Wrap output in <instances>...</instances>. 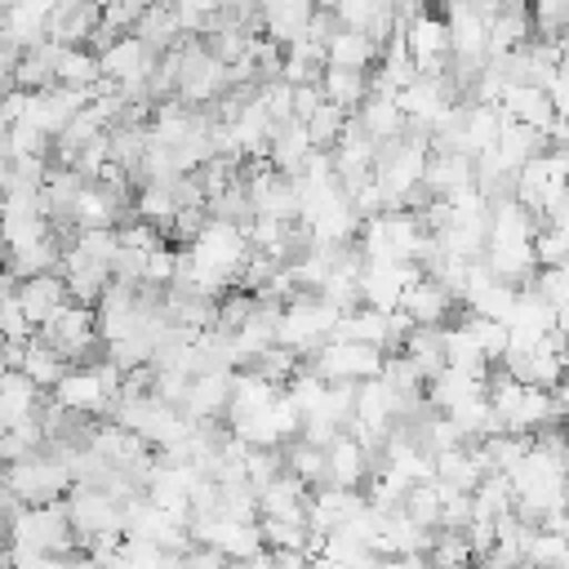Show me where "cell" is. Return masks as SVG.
Instances as JSON below:
<instances>
[{
  "mask_svg": "<svg viewBox=\"0 0 569 569\" xmlns=\"http://www.w3.org/2000/svg\"><path fill=\"white\" fill-rule=\"evenodd\" d=\"M0 485L22 502V507H44V502H62V493H71V467L67 453L58 449H36L31 458L0 467Z\"/></svg>",
  "mask_w": 569,
  "mask_h": 569,
  "instance_id": "obj_1",
  "label": "cell"
},
{
  "mask_svg": "<svg viewBox=\"0 0 569 569\" xmlns=\"http://www.w3.org/2000/svg\"><path fill=\"white\" fill-rule=\"evenodd\" d=\"M338 329V311L316 298V293H293L280 311V325H276V347L293 351V356H316Z\"/></svg>",
  "mask_w": 569,
  "mask_h": 569,
  "instance_id": "obj_2",
  "label": "cell"
},
{
  "mask_svg": "<svg viewBox=\"0 0 569 569\" xmlns=\"http://www.w3.org/2000/svg\"><path fill=\"white\" fill-rule=\"evenodd\" d=\"M9 542L40 551V556H62L76 542V529L67 520V502H44V507H18L9 520Z\"/></svg>",
  "mask_w": 569,
  "mask_h": 569,
  "instance_id": "obj_3",
  "label": "cell"
},
{
  "mask_svg": "<svg viewBox=\"0 0 569 569\" xmlns=\"http://www.w3.org/2000/svg\"><path fill=\"white\" fill-rule=\"evenodd\" d=\"M511 196H516L533 218H542L556 200H565V196H569V156H565V151H556V147L538 151V156L516 173Z\"/></svg>",
  "mask_w": 569,
  "mask_h": 569,
  "instance_id": "obj_4",
  "label": "cell"
},
{
  "mask_svg": "<svg viewBox=\"0 0 569 569\" xmlns=\"http://www.w3.org/2000/svg\"><path fill=\"white\" fill-rule=\"evenodd\" d=\"M67 502V520L76 529V538L98 542V538H124V507L107 493V489H89V485H71Z\"/></svg>",
  "mask_w": 569,
  "mask_h": 569,
  "instance_id": "obj_5",
  "label": "cell"
},
{
  "mask_svg": "<svg viewBox=\"0 0 569 569\" xmlns=\"http://www.w3.org/2000/svg\"><path fill=\"white\" fill-rule=\"evenodd\" d=\"M382 360H387V356H382L378 347L329 338V342L307 360V369H311L316 378H325V382H347V387H356V382L378 378V373H382Z\"/></svg>",
  "mask_w": 569,
  "mask_h": 569,
  "instance_id": "obj_6",
  "label": "cell"
},
{
  "mask_svg": "<svg viewBox=\"0 0 569 569\" xmlns=\"http://www.w3.org/2000/svg\"><path fill=\"white\" fill-rule=\"evenodd\" d=\"M36 338H40L53 356H62L67 365H71V360H76V365H89L93 347L102 342V338H98V316H93L89 307H76V302H67L44 329H36Z\"/></svg>",
  "mask_w": 569,
  "mask_h": 569,
  "instance_id": "obj_7",
  "label": "cell"
},
{
  "mask_svg": "<svg viewBox=\"0 0 569 569\" xmlns=\"http://www.w3.org/2000/svg\"><path fill=\"white\" fill-rule=\"evenodd\" d=\"M418 276H422V267H413V262H365V271H360V307L382 311V316L400 311V298Z\"/></svg>",
  "mask_w": 569,
  "mask_h": 569,
  "instance_id": "obj_8",
  "label": "cell"
},
{
  "mask_svg": "<svg viewBox=\"0 0 569 569\" xmlns=\"http://www.w3.org/2000/svg\"><path fill=\"white\" fill-rule=\"evenodd\" d=\"M53 405H62L67 413H80V418H98L111 409V391L102 387L93 365H71L62 373V382L53 387Z\"/></svg>",
  "mask_w": 569,
  "mask_h": 569,
  "instance_id": "obj_9",
  "label": "cell"
},
{
  "mask_svg": "<svg viewBox=\"0 0 569 569\" xmlns=\"http://www.w3.org/2000/svg\"><path fill=\"white\" fill-rule=\"evenodd\" d=\"M89 98H93V93H76V89L49 84V89H40V93H31V98H27L22 120H31L44 138H58V133L76 120V111H80V107H89Z\"/></svg>",
  "mask_w": 569,
  "mask_h": 569,
  "instance_id": "obj_10",
  "label": "cell"
},
{
  "mask_svg": "<svg viewBox=\"0 0 569 569\" xmlns=\"http://www.w3.org/2000/svg\"><path fill=\"white\" fill-rule=\"evenodd\" d=\"M458 311V298L445 289V284H436L431 276H418L409 289H405V298H400V316L413 325V329H445V320Z\"/></svg>",
  "mask_w": 569,
  "mask_h": 569,
  "instance_id": "obj_11",
  "label": "cell"
},
{
  "mask_svg": "<svg viewBox=\"0 0 569 569\" xmlns=\"http://www.w3.org/2000/svg\"><path fill=\"white\" fill-rule=\"evenodd\" d=\"M373 462L378 453H369L360 440H351L347 431H338L329 445H325V480L333 489H356L373 476Z\"/></svg>",
  "mask_w": 569,
  "mask_h": 569,
  "instance_id": "obj_12",
  "label": "cell"
},
{
  "mask_svg": "<svg viewBox=\"0 0 569 569\" xmlns=\"http://www.w3.org/2000/svg\"><path fill=\"white\" fill-rule=\"evenodd\" d=\"M227 405H231V373H196L178 413L191 427H209L218 413H227Z\"/></svg>",
  "mask_w": 569,
  "mask_h": 569,
  "instance_id": "obj_13",
  "label": "cell"
},
{
  "mask_svg": "<svg viewBox=\"0 0 569 569\" xmlns=\"http://www.w3.org/2000/svg\"><path fill=\"white\" fill-rule=\"evenodd\" d=\"M307 498H311V489H307L298 476L280 471V476H271V480L258 489V516H262V520L307 525Z\"/></svg>",
  "mask_w": 569,
  "mask_h": 569,
  "instance_id": "obj_14",
  "label": "cell"
},
{
  "mask_svg": "<svg viewBox=\"0 0 569 569\" xmlns=\"http://www.w3.org/2000/svg\"><path fill=\"white\" fill-rule=\"evenodd\" d=\"M311 18H316V9H311L307 0H271V4L258 9V27H262V36H267L271 44H280V49L307 40Z\"/></svg>",
  "mask_w": 569,
  "mask_h": 569,
  "instance_id": "obj_15",
  "label": "cell"
},
{
  "mask_svg": "<svg viewBox=\"0 0 569 569\" xmlns=\"http://www.w3.org/2000/svg\"><path fill=\"white\" fill-rule=\"evenodd\" d=\"M498 107H502V116L511 120V124H525V129H533V133H551V124H556V111H551V98H547V89H538V84H507L502 89V98H498Z\"/></svg>",
  "mask_w": 569,
  "mask_h": 569,
  "instance_id": "obj_16",
  "label": "cell"
},
{
  "mask_svg": "<svg viewBox=\"0 0 569 569\" xmlns=\"http://www.w3.org/2000/svg\"><path fill=\"white\" fill-rule=\"evenodd\" d=\"M13 302L22 307V316H27L31 329H44V325L67 307V284H62L58 271H53V276H36V280H22V284L13 289Z\"/></svg>",
  "mask_w": 569,
  "mask_h": 569,
  "instance_id": "obj_17",
  "label": "cell"
},
{
  "mask_svg": "<svg viewBox=\"0 0 569 569\" xmlns=\"http://www.w3.org/2000/svg\"><path fill=\"white\" fill-rule=\"evenodd\" d=\"M49 13L53 4L49 0H18V4H4L0 9V36L13 44V49H36L44 40V27H49Z\"/></svg>",
  "mask_w": 569,
  "mask_h": 569,
  "instance_id": "obj_18",
  "label": "cell"
},
{
  "mask_svg": "<svg viewBox=\"0 0 569 569\" xmlns=\"http://www.w3.org/2000/svg\"><path fill=\"white\" fill-rule=\"evenodd\" d=\"M98 18H102V9L80 4V0H71V4H53L49 27H44V40L58 44V49H84L89 36L98 31Z\"/></svg>",
  "mask_w": 569,
  "mask_h": 569,
  "instance_id": "obj_19",
  "label": "cell"
},
{
  "mask_svg": "<svg viewBox=\"0 0 569 569\" xmlns=\"http://www.w3.org/2000/svg\"><path fill=\"white\" fill-rule=\"evenodd\" d=\"M351 120H356V129H360L365 138H373L378 147L409 133V124H405V116H400V107H396V93H369Z\"/></svg>",
  "mask_w": 569,
  "mask_h": 569,
  "instance_id": "obj_20",
  "label": "cell"
},
{
  "mask_svg": "<svg viewBox=\"0 0 569 569\" xmlns=\"http://www.w3.org/2000/svg\"><path fill=\"white\" fill-rule=\"evenodd\" d=\"M476 187V164L467 156H427V173H422V191L427 200H449L458 191Z\"/></svg>",
  "mask_w": 569,
  "mask_h": 569,
  "instance_id": "obj_21",
  "label": "cell"
},
{
  "mask_svg": "<svg viewBox=\"0 0 569 569\" xmlns=\"http://www.w3.org/2000/svg\"><path fill=\"white\" fill-rule=\"evenodd\" d=\"M529 40H533V27H529L525 4H498L489 13V58H507V53L525 49Z\"/></svg>",
  "mask_w": 569,
  "mask_h": 569,
  "instance_id": "obj_22",
  "label": "cell"
},
{
  "mask_svg": "<svg viewBox=\"0 0 569 569\" xmlns=\"http://www.w3.org/2000/svg\"><path fill=\"white\" fill-rule=\"evenodd\" d=\"M502 124H507V116H502L498 102H493V107H485V102H467V107H462V156H467V160L485 156V151L498 142Z\"/></svg>",
  "mask_w": 569,
  "mask_h": 569,
  "instance_id": "obj_23",
  "label": "cell"
},
{
  "mask_svg": "<svg viewBox=\"0 0 569 569\" xmlns=\"http://www.w3.org/2000/svg\"><path fill=\"white\" fill-rule=\"evenodd\" d=\"M307 160H311V142H307V129H302L298 120H284V124H276V133H271V147H267V164H271L276 173H284V178H298Z\"/></svg>",
  "mask_w": 569,
  "mask_h": 569,
  "instance_id": "obj_24",
  "label": "cell"
},
{
  "mask_svg": "<svg viewBox=\"0 0 569 569\" xmlns=\"http://www.w3.org/2000/svg\"><path fill=\"white\" fill-rule=\"evenodd\" d=\"M378 44L369 40V36H360V31H333L329 40H325V67H338V71H365L369 76V67L378 62Z\"/></svg>",
  "mask_w": 569,
  "mask_h": 569,
  "instance_id": "obj_25",
  "label": "cell"
},
{
  "mask_svg": "<svg viewBox=\"0 0 569 569\" xmlns=\"http://www.w3.org/2000/svg\"><path fill=\"white\" fill-rule=\"evenodd\" d=\"M333 338H342V342H365V347H378V351L387 356V351H391V316L369 311V307L342 311Z\"/></svg>",
  "mask_w": 569,
  "mask_h": 569,
  "instance_id": "obj_26",
  "label": "cell"
},
{
  "mask_svg": "<svg viewBox=\"0 0 569 569\" xmlns=\"http://www.w3.org/2000/svg\"><path fill=\"white\" fill-rule=\"evenodd\" d=\"M485 391V378H476V373H462V369H440L431 382H427V405L436 409V413H449L453 405H462V400H471V396H480Z\"/></svg>",
  "mask_w": 569,
  "mask_h": 569,
  "instance_id": "obj_27",
  "label": "cell"
},
{
  "mask_svg": "<svg viewBox=\"0 0 569 569\" xmlns=\"http://www.w3.org/2000/svg\"><path fill=\"white\" fill-rule=\"evenodd\" d=\"M53 84L62 89H76V93H93L102 84V67L89 49H58V62H53Z\"/></svg>",
  "mask_w": 569,
  "mask_h": 569,
  "instance_id": "obj_28",
  "label": "cell"
},
{
  "mask_svg": "<svg viewBox=\"0 0 569 569\" xmlns=\"http://www.w3.org/2000/svg\"><path fill=\"white\" fill-rule=\"evenodd\" d=\"M400 356L413 365V373L422 382H431L440 369H445V329H409Z\"/></svg>",
  "mask_w": 569,
  "mask_h": 569,
  "instance_id": "obj_29",
  "label": "cell"
},
{
  "mask_svg": "<svg viewBox=\"0 0 569 569\" xmlns=\"http://www.w3.org/2000/svg\"><path fill=\"white\" fill-rule=\"evenodd\" d=\"M320 93H325L329 107L356 116L360 102L369 98V76H365V71H338V67H325V76H320Z\"/></svg>",
  "mask_w": 569,
  "mask_h": 569,
  "instance_id": "obj_30",
  "label": "cell"
},
{
  "mask_svg": "<svg viewBox=\"0 0 569 569\" xmlns=\"http://www.w3.org/2000/svg\"><path fill=\"white\" fill-rule=\"evenodd\" d=\"M133 36L151 49V53H169L173 44H182V31H178V18H173V4H147Z\"/></svg>",
  "mask_w": 569,
  "mask_h": 569,
  "instance_id": "obj_31",
  "label": "cell"
},
{
  "mask_svg": "<svg viewBox=\"0 0 569 569\" xmlns=\"http://www.w3.org/2000/svg\"><path fill=\"white\" fill-rule=\"evenodd\" d=\"M133 213H138L147 227H156V231L164 236L169 222H173V213H178V200H173L169 182H142V187L133 191Z\"/></svg>",
  "mask_w": 569,
  "mask_h": 569,
  "instance_id": "obj_32",
  "label": "cell"
},
{
  "mask_svg": "<svg viewBox=\"0 0 569 569\" xmlns=\"http://www.w3.org/2000/svg\"><path fill=\"white\" fill-rule=\"evenodd\" d=\"M445 369H462V373H476V378L489 373V365H485V356H480V347H476V338L467 333L462 320L445 325Z\"/></svg>",
  "mask_w": 569,
  "mask_h": 569,
  "instance_id": "obj_33",
  "label": "cell"
},
{
  "mask_svg": "<svg viewBox=\"0 0 569 569\" xmlns=\"http://www.w3.org/2000/svg\"><path fill=\"white\" fill-rule=\"evenodd\" d=\"M280 462H284V471L298 476L307 489L329 485V480H325V449H316V445H307V440H289V445L280 449Z\"/></svg>",
  "mask_w": 569,
  "mask_h": 569,
  "instance_id": "obj_34",
  "label": "cell"
},
{
  "mask_svg": "<svg viewBox=\"0 0 569 569\" xmlns=\"http://www.w3.org/2000/svg\"><path fill=\"white\" fill-rule=\"evenodd\" d=\"M427 569H471V547H467L462 529H431Z\"/></svg>",
  "mask_w": 569,
  "mask_h": 569,
  "instance_id": "obj_35",
  "label": "cell"
},
{
  "mask_svg": "<svg viewBox=\"0 0 569 569\" xmlns=\"http://www.w3.org/2000/svg\"><path fill=\"white\" fill-rule=\"evenodd\" d=\"M22 373L44 391V387H58L62 382V373H67V360L62 356H53L40 338H31L27 347H22Z\"/></svg>",
  "mask_w": 569,
  "mask_h": 569,
  "instance_id": "obj_36",
  "label": "cell"
},
{
  "mask_svg": "<svg viewBox=\"0 0 569 569\" xmlns=\"http://www.w3.org/2000/svg\"><path fill=\"white\" fill-rule=\"evenodd\" d=\"M347 111H338V107H329V102H320V111L311 116V120H302V129H307V142H311V151H333L338 147V138L347 133Z\"/></svg>",
  "mask_w": 569,
  "mask_h": 569,
  "instance_id": "obj_37",
  "label": "cell"
},
{
  "mask_svg": "<svg viewBox=\"0 0 569 569\" xmlns=\"http://www.w3.org/2000/svg\"><path fill=\"white\" fill-rule=\"evenodd\" d=\"M400 511L418 525V529H440V485L436 480H427V485H413L409 493H405V502H400Z\"/></svg>",
  "mask_w": 569,
  "mask_h": 569,
  "instance_id": "obj_38",
  "label": "cell"
},
{
  "mask_svg": "<svg viewBox=\"0 0 569 569\" xmlns=\"http://www.w3.org/2000/svg\"><path fill=\"white\" fill-rule=\"evenodd\" d=\"M462 325L476 338L485 365H502V356H507V325L502 320H485V316H467V311H462Z\"/></svg>",
  "mask_w": 569,
  "mask_h": 569,
  "instance_id": "obj_39",
  "label": "cell"
},
{
  "mask_svg": "<svg viewBox=\"0 0 569 569\" xmlns=\"http://www.w3.org/2000/svg\"><path fill=\"white\" fill-rule=\"evenodd\" d=\"M178 253L182 249H173V244H160V249H151L147 258H142V280H138V289H169L173 280H178Z\"/></svg>",
  "mask_w": 569,
  "mask_h": 569,
  "instance_id": "obj_40",
  "label": "cell"
},
{
  "mask_svg": "<svg viewBox=\"0 0 569 569\" xmlns=\"http://www.w3.org/2000/svg\"><path fill=\"white\" fill-rule=\"evenodd\" d=\"M529 27H533L538 40H556L560 44V36L569 27V0H542V4H533L529 9Z\"/></svg>",
  "mask_w": 569,
  "mask_h": 569,
  "instance_id": "obj_41",
  "label": "cell"
},
{
  "mask_svg": "<svg viewBox=\"0 0 569 569\" xmlns=\"http://www.w3.org/2000/svg\"><path fill=\"white\" fill-rule=\"evenodd\" d=\"M9 156L13 160H44L49 156V138L31 120H13L9 124Z\"/></svg>",
  "mask_w": 569,
  "mask_h": 569,
  "instance_id": "obj_42",
  "label": "cell"
},
{
  "mask_svg": "<svg viewBox=\"0 0 569 569\" xmlns=\"http://www.w3.org/2000/svg\"><path fill=\"white\" fill-rule=\"evenodd\" d=\"M249 369H253L258 378H267L271 387H284V382L298 373V356H293V351H284V347H267Z\"/></svg>",
  "mask_w": 569,
  "mask_h": 569,
  "instance_id": "obj_43",
  "label": "cell"
},
{
  "mask_svg": "<svg viewBox=\"0 0 569 569\" xmlns=\"http://www.w3.org/2000/svg\"><path fill=\"white\" fill-rule=\"evenodd\" d=\"M204 222H209V209H178L164 236H169L173 244H191V240L204 231Z\"/></svg>",
  "mask_w": 569,
  "mask_h": 569,
  "instance_id": "obj_44",
  "label": "cell"
},
{
  "mask_svg": "<svg viewBox=\"0 0 569 569\" xmlns=\"http://www.w3.org/2000/svg\"><path fill=\"white\" fill-rule=\"evenodd\" d=\"M169 569H231V560L209 547H191L182 556H169Z\"/></svg>",
  "mask_w": 569,
  "mask_h": 569,
  "instance_id": "obj_45",
  "label": "cell"
},
{
  "mask_svg": "<svg viewBox=\"0 0 569 569\" xmlns=\"http://www.w3.org/2000/svg\"><path fill=\"white\" fill-rule=\"evenodd\" d=\"M9 569H67L62 556H40L27 547H9Z\"/></svg>",
  "mask_w": 569,
  "mask_h": 569,
  "instance_id": "obj_46",
  "label": "cell"
},
{
  "mask_svg": "<svg viewBox=\"0 0 569 569\" xmlns=\"http://www.w3.org/2000/svg\"><path fill=\"white\" fill-rule=\"evenodd\" d=\"M320 102H325L320 84H293V120H298V124L311 120V116L320 111Z\"/></svg>",
  "mask_w": 569,
  "mask_h": 569,
  "instance_id": "obj_47",
  "label": "cell"
},
{
  "mask_svg": "<svg viewBox=\"0 0 569 569\" xmlns=\"http://www.w3.org/2000/svg\"><path fill=\"white\" fill-rule=\"evenodd\" d=\"M547 98H551V111H556V120H565V124H569V76H565V71L551 80Z\"/></svg>",
  "mask_w": 569,
  "mask_h": 569,
  "instance_id": "obj_48",
  "label": "cell"
},
{
  "mask_svg": "<svg viewBox=\"0 0 569 569\" xmlns=\"http://www.w3.org/2000/svg\"><path fill=\"white\" fill-rule=\"evenodd\" d=\"M378 569H427V556H382Z\"/></svg>",
  "mask_w": 569,
  "mask_h": 569,
  "instance_id": "obj_49",
  "label": "cell"
},
{
  "mask_svg": "<svg viewBox=\"0 0 569 569\" xmlns=\"http://www.w3.org/2000/svg\"><path fill=\"white\" fill-rule=\"evenodd\" d=\"M13 289H18V280H13V276H9L4 267H0V307H4L9 298H13Z\"/></svg>",
  "mask_w": 569,
  "mask_h": 569,
  "instance_id": "obj_50",
  "label": "cell"
},
{
  "mask_svg": "<svg viewBox=\"0 0 569 569\" xmlns=\"http://www.w3.org/2000/svg\"><path fill=\"white\" fill-rule=\"evenodd\" d=\"M67 569H102L98 560H89V556H80V560H67Z\"/></svg>",
  "mask_w": 569,
  "mask_h": 569,
  "instance_id": "obj_51",
  "label": "cell"
},
{
  "mask_svg": "<svg viewBox=\"0 0 569 569\" xmlns=\"http://www.w3.org/2000/svg\"><path fill=\"white\" fill-rule=\"evenodd\" d=\"M4 182H9V169H0V204H4Z\"/></svg>",
  "mask_w": 569,
  "mask_h": 569,
  "instance_id": "obj_52",
  "label": "cell"
},
{
  "mask_svg": "<svg viewBox=\"0 0 569 569\" xmlns=\"http://www.w3.org/2000/svg\"><path fill=\"white\" fill-rule=\"evenodd\" d=\"M560 71H565V76H569V53H565V58H560Z\"/></svg>",
  "mask_w": 569,
  "mask_h": 569,
  "instance_id": "obj_53",
  "label": "cell"
},
{
  "mask_svg": "<svg viewBox=\"0 0 569 569\" xmlns=\"http://www.w3.org/2000/svg\"><path fill=\"white\" fill-rule=\"evenodd\" d=\"M4 347H9V342H4V338H0V365H4Z\"/></svg>",
  "mask_w": 569,
  "mask_h": 569,
  "instance_id": "obj_54",
  "label": "cell"
},
{
  "mask_svg": "<svg viewBox=\"0 0 569 569\" xmlns=\"http://www.w3.org/2000/svg\"><path fill=\"white\" fill-rule=\"evenodd\" d=\"M0 538H9V525H4V520H0Z\"/></svg>",
  "mask_w": 569,
  "mask_h": 569,
  "instance_id": "obj_55",
  "label": "cell"
}]
</instances>
